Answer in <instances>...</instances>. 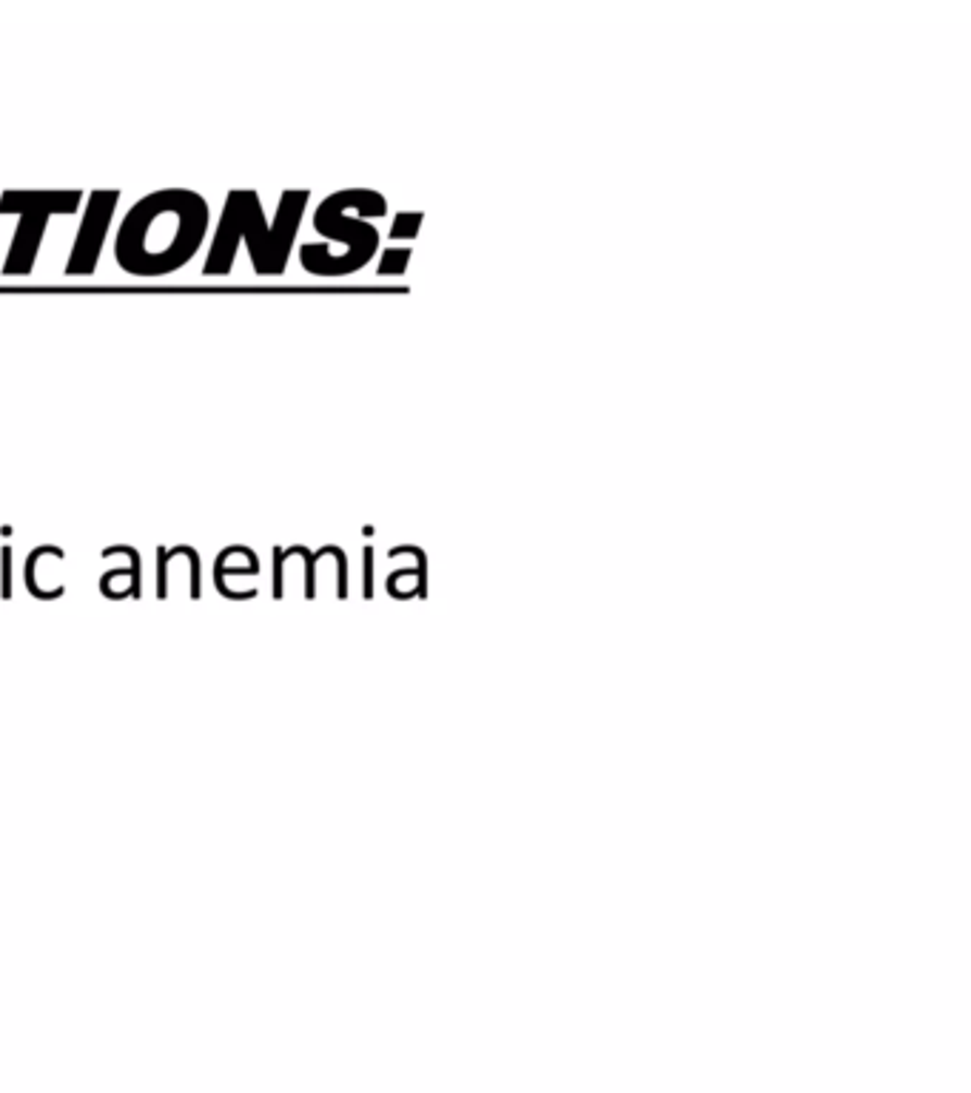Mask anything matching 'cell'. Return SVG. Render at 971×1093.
Masks as SVG:
<instances>
[{
	"label": "cell",
	"mask_w": 971,
	"mask_h": 1093,
	"mask_svg": "<svg viewBox=\"0 0 971 1093\" xmlns=\"http://www.w3.org/2000/svg\"><path fill=\"white\" fill-rule=\"evenodd\" d=\"M212 228V209L191 188H160L137 200L123 217L114 260L126 274L157 279L194 260Z\"/></svg>",
	"instance_id": "obj_1"
},
{
	"label": "cell",
	"mask_w": 971,
	"mask_h": 1093,
	"mask_svg": "<svg viewBox=\"0 0 971 1093\" xmlns=\"http://www.w3.org/2000/svg\"><path fill=\"white\" fill-rule=\"evenodd\" d=\"M308 200L311 191H305V188H288L279 197L277 214L268 223L263 200L256 191H251V188L228 191L223 211H219L217 228H214L212 246H209V256L203 263L205 277H228L240 242L249 246L256 277H282L288 260H291V251H294Z\"/></svg>",
	"instance_id": "obj_2"
},
{
	"label": "cell",
	"mask_w": 971,
	"mask_h": 1093,
	"mask_svg": "<svg viewBox=\"0 0 971 1093\" xmlns=\"http://www.w3.org/2000/svg\"><path fill=\"white\" fill-rule=\"evenodd\" d=\"M84 209L80 188H54V191H26L9 188L0 194V214H15L17 228L9 242V254L3 260V277H29L38 263L43 246L46 225L52 217H72Z\"/></svg>",
	"instance_id": "obj_3"
},
{
	"label": "cell",
	"mask_w": 971,
	"mask_h": 1093,
	"mask_svg": "<svg viewBox=\"0 0 971 1093\" xmlns=\"http://www.w3.org/2000/svg\"><path fill=\"white\" fill-rule=\"evenodd\" d=\"M348 209H356L362 214H370V217H382L384 200L379 194H374V191H365V188H348V191H337V194L328 197L317 209L314 228L323 237H328V240L345 242L348 248L342 260H339L337 271H333V277H345V274L360 271L362 265H368V260L379 246L377 228H370L362 219H351L345 214Z\"/></svg>",
	"instance_id": "obj_4"
},
{
	"label": "cell",
	"mask_w": 971,
	"mask_h": 1093,
	"mask_svg": "<svg viewBox=\"0 0 971 1093\" xmlns=\"http://www.w3.org/2000/svg\"><path fill=\"white\" fill-rule=\"evenodd\" d=\"M117 203H121V188L91 191L84 205V219H80L77 237L72 242V251H68L66 268H63L66 277H91L98 271Z\"/></svg>",
	"instance_id": "obj_5"
},
{
	"label": "cell",
	"mask_w": 971,
	"mask_h": 1093,
	"mask_svg": "<svg viewBox=\"0 0 971 1093\" xmlns=\"http://www.w3.org/2000/svg\"><path fill=\"white\" fill-rule=\"evenodd\" d=\"M405 260H407V251H388L382 260V265H379V274H402V268H405Z\"/></svg>",
	"instance_id": "obj_6"
},
{
	"label": "cell",
	"mask_w": 971,
	"mask_h": 1093,
	"mask_svg": "<svg viewBox=\"0 0 971 1093\" xmlns=\"http://www.w3.org/2000/svg\"><path fill=\"white\" fill-rule=\"evenodd\" d=\"M416 223H419V217H400L396 219V228H393L391 234L393 237H402V234H407V237H411V234L416 231V228H411V225H416Z\"/></svg>",
	"instance_id": "obj_7"
}]
</instances>
